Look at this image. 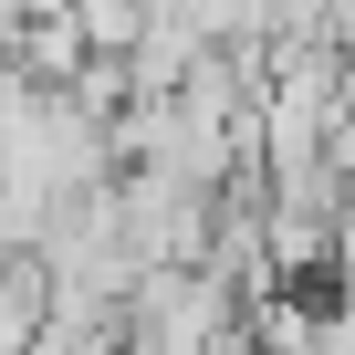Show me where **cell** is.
Returning a JSON list of instances; mask_svg holds the SVG:
<instances>
[{"label": "cell", "mask_w": 355, "mask_h": 355, "mask_svg": "<svg viewBox=\"0 0 355 355\" xmlns=\"http://www.w3.org/2000/svg\"><path fill=\"white\" fill-rule=\"evenodd\" d=\"M21 21H32V0H0V73L21 63Z\"/></svg>", "instance_id": "obj_3"}, {"label": "cell", "mask_w": 355, "mask_h": 355, "mask_svg": "<svg viewBox=\"0 0 355 355\" xmlns=\"http://www.w3.org/2000/svg\"><path fill=\"white\" fill-rule=\"evenodd\" d=\"M272 42H334V0H272Z\"/></svg>", "instance_id": "obj_2"}, {"label": "cell", "mask_w": 355, "mask_h": 355, "mask_svg": "<svg viewBox=\"0 0 355 355\" xmlns=\"http://www.w3.org/2000/svg\"><path fill=\"white\" fill-rule=\"evenodd\" d=\"M334 42H345V53H355V0H334Z\"/></svg>", "instance_id": "obj_5"}, {"label": "cell", "mask_w": 355, "mask_h": 355, "mask_svg": "<svg viewBox=\"0 0 355 355\" xmlns=\"http://www.w3.org/2000/svg\"><path fill=\"white\" fill-rule=\"evenodd\" d=\"M324 345H355V282H334V313H324Z\"/></svg>", "instance_id": "obj_4"}, {"label": "cell", "mask_w": 355, "mask_h": 355, "mask_svg": "<svg viewBox=\"0 0 355 355\" xmlns=\"http://www.w3.org/2000/svg\"><path fill=\"white\" fill-rule=\"evenodd\" d=\"M251 334V293L220 261H146L125 293V345H220Z\"/></svg>", "instance_id": "obj_1"}]
</instances>
